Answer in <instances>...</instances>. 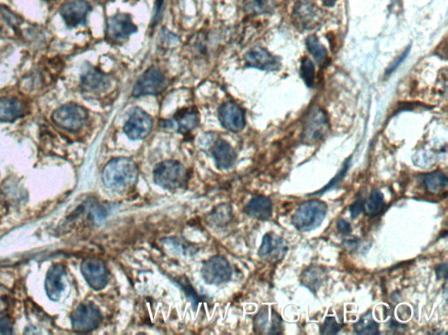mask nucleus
<instances>
[{
  "instance_id": "39448f33",
  "label": "nucleus",
  "mask_w": 448,
  "mask_h": 335,
  "mask_svg": "<svg viewBox=\"0 0 448 335\" xmlns=\"http://www.w3.org/2000/svg\"><path fill=\"white\" fill-rule=\"evenodd\" d=\"M72 328L77 333H90L96 330L102 322L100 310L92 302L79 305L71 314Z\"/></svg>"
},
{
  "instance_id": "2f4dec72",
  "label": "nucleus",
  "mask_w": 448,
  "mask_h": 335,
  "mask_svg": "<svg viewBox=\"0 0 448 335\" xmlns=\"http://www.w3.org/2000/svg\"><path fill=\"white\" fill-rule=\"evenodd\" d=\"M350 161H351V158H349V159H347L345 161V163H344L343 169L340 170L338 174L334 178L331 180V181L327 183L326 186H325L324 188L320 189V191H318L316 192H314V194L312 195H318V194H323L325 192L329 191V189H333L336 187V186L338 185L340 183H342L343 179L344 178V176H346L347 172H348V170L349 169L350 166ZM309 196V197H310Z\"/></svg>"
},
{
  "instance_id": "a878e982",
  "label": "nucleus",
  "mask_w": 448,
  "mask_h": 335,
  "mask_svg": "<svg viewBox=\"0 0 448 335\" xmlns=\"http://www.w3.org/2000/svg\"><path fill=\"white\" fill-rule=\"evenodd\" d=\"M386 207V199L380 189H375L364 202V213L367 217H374L382 213Z\"/></svg>"
},
{
  "instance_id": "412c9836",
  "label": "nucleus",
  "mask_w": 448,
  "mask_h": 335,
  "mask_svg": "<svg viewBox=\"0 0 448 335\" xmlns=\"http://www.w3.org/2000/svg\"><path fill=\"white\" fill-rule=\"evenodd\" d=\"M273 202L266 196L252 198L245 207V213L252 219L266 221L273 217Z\"/></svg>"
},
{
  "instance_id": "dca6fc26",
  "label": "nucleus",
  "mask_w": 448,
  "mask_h": 335,
  "mask_svg": "<svg viewBox=\"0 0 448 335\" xmlns=\"http://www.w3.org/2000/svg\"><path fill=\"white\" fill-rule=\"evenodd\" d=\"M254 330L258 334H280L283 330L282 319L275 310L264 306L255 317Z\"/></svg>"
},
{
  "instance_id": "5701e85b",
  "label": "nucleus",
  "mask_w": 448,
  "mask_h": 335,
  "mask_svg": "<svg viewBox=\"0 0 448 335\" xmlns=\"http://www.w3.org/2000/svg\"><path fill=\"white\" fill-rule=\"evenodd\" d=\"M422 185L428 192L438 194L447 188L448 179L446 174L440 170L423 175Z\"/></svg>"
},
{
  "instance_id": "2eb2a0df",
  "label": "nucleus",
  "mask_w": 448,
  "mask_h": 335,
  "mask_svg": "<svg viewBox=\"0 0 448 335\" xmlns=\"http://www.w3.org/2000/svg\"><path fill=\"white\" fill-rule=\"evenodd\" d=\"M90 9L85 0H71L62 5L60 14L69 27H77L85 24Z\"/></svg>"
},
{
  "instance_id": "72a5a7b5",
  "label": "nucleus",
  "mask_w": 448,
  "mask_h": 335,
  "mask_svg": "<svg viewBox=\"0 0 448 335\" xmlns=\"http://www.w3.org/2000/svg\"><path fill=\"white\" fill-rule=\"evenodd\" d=\"M364 199H362V196H358V198L356 199L354 203H353L349 206L350 214L353 219H356L364 210Z\"/></svg>"
},
{
  "instance_id": "0eeeda50",
  "label": "nucleus",
  "mask_w": 448,
  "mask_h": 335,
  "mask_svg": "<svg viewBox=\"0 0 448 335\" xmlns=\"http://www.w3.org/2000/svg\"><path fill=\"white\" fill-rule=\"evenodd\" d=\"M329 131V121L327 113L321 107H314L309 112L303 129L302 140L314 144L323 140Z\"/></svg>"
},
{
  "instance_id": "c9c22d12",
  "label": "nucleus",
  "mask_w": 448,
  "mask_h": 335,
  "mask_svg": "<svg viewBox=\"0 0 448 335\" xmlns=\"http://www.w3.org/2000/svg\"><path fill=\"white\" fill-rule=\"evenodd\" d=\"M337 230L344 236L349 235L352 232L351 226L344 219H339L338 223H337Z\"/></svg>"
},
{
  "instance_id": "f3484780",
  "label": "nucleus",
  "mask_w": 448,
  "mask_h": 335,
  "mask_svg": "<svg viewBox=\"0 0 448 335\" xmlns=\"http://www.w3.org/2000/svg\"><path fill=\"white\" fill-rule=\"evenodd\" d=\"M132 17L126 14H118L110 17L107 31L110 39L116 41L124 40L137 31Z\"/></svg>"
},
{
  "instance_id": "4c0bfd02",
  "label": "nucleus",
  "mask_w": 448,
  "mask_h": 335,
  "mask_svg": "<svg viewBox=\"0 0 448 335\" xmlns=\"http://www.w3.org/2000/svg\"><path fill=\"white\" fill-rule=\"evenodd\" d=\"M436 271H437L436 273L438 275V279H440V278H441V279H443V278H445V279H447V265L446 264L438 265V267H437Z\"/></svg>"
},
{
  "instance_id": "c756f323",
  "label": "nucleus",
  "mask_w": 448,
  "mask_h": 335,
  "mask_svg": "<svg viewBox=\"0 0 448 335\" xmlns=\"http://www.w3.org/2000/svg\"><path fill=\"white\" fill-rule=\"evenodd\" d=\"M354 331L358 334H378L379 324L374 320L371 312H368L354 325Z\"/></svg>"
},
{
  "instance_id": "393cba45",
  "label": "nucleus",
  "mask_w": 448,
  "mask_h": 335,
  "mask_svg": "<svg viewBox=\"0 0 448 335\" xmlns=\"http://www.w3.org/2000/svg\"><path fill=\"white\" fill-rule=\"evenodd\" d=\"M325 278H326V271L323 268L313 265L303 271L301 281L303 286L315 293L323 284Z\"/></svg>"
},
{
  "instance_id": "423d86ee",
  "label": "nucleus",
  "mask_w": 448,
  "mask_h": 335,
  "mask_svg": "<svg viewBox=\"0 0 448 335\" xmlns=\"http://www.w3.org/2000/svg\"><path fill=\"white\" fill-rule=\"evenodd\" d=\"M323 14L311 0H298L293 11V24L301 30H314L323 24Z\"/></svg>"
},
{
  "instance_id": "e433bc0d",
  "label": "nucleus",
  "mask_w": 448,
  "mask_h": 335,
  "mask_svg": "<svg viewBox=\"0 0 448 335\" xmlns=\"http://www.w3.org/2000/svg\"><path fill=\"white\" fill-rule=\"evenodd\" d=\"M408 53L409 49H407V51L403 52L402 55H400L399 58H397L396 61L390 65V68L387 69L386 75H390V74H393L394 71H396V69L399 68V66L401 64L403 61H405L407 55H408Z\"/></svg>"
},
{
  "instance_id": "4468645a",
  "label": "nucleus",
  "mask_w": 448,
  "mask_h": 335,
  "mask_svg": "<svg viewBox=\"0 0 448 335\" xmlns=\"http://www.w3.org/2000/svg\"><path fill=\"white\" fill-rule=\"evenodd\" d=\"M219 120L223 127L229 132L239 133L245 127L244 110L233 102L225 103L221 106Z\"/></svg>"
},
{
  "instance_id": "7ed1b4c3",
  "label": "nucleus",
  "mask_w": 448,
  "mask_h": 335,
  "mask_svg": "<svg viewBox=\"0 0 448 335\" xmlns=\"http://www.w3.org/2000/svg\"><path fill=\"white\" fill-rule=\"evenodd\" d=\"M327 213V205L319 199H312L299 205L292 217L293 226L299 232H311L323 224Z\"/></svg>"
},
{
  "instance_id": "9d476101",
  "label": "nucleus",
  "mask_w": 448,
  "mask_h": 335,
  "mask_svg": "<svg viewBox=\"0 0 448 335\" xmlns=\"http://www.w3.org/2000/svg\"><path fill=\"white\" fill-rule=\"evenodd\" d=\"M165 75L157 66L148 68L136 81L132 94L134 97L155 96L165 87Z\"/></svg>"
},
{
  "instance_id": "4be33fe9",
  "label": "nucleus",
  "mask_w": 448,
  "mask_h": 335,
  "mask_svg": "<svg viewBox=\"0 0 448 335\" xmlns=\"http://www.w3.org/2000/svg\"><path fill=\"white\" fill-rule=\"evenodd\" d=\"M25 115V106L16 98H0V122H12Z\"/></svg>"
},
{
  "instance_id": "9b49d317",
  "label": "nucleus",
  "mask_w": 448,
  "mask_h": 335,
  "mask_svg": "<svg viewBox=\"0 0 448 335\" xmlns=\"http://www.w3.org/2000/svg\"><path fill=\"white\" fill-rule=\"evenodd\" d=\"M153 125L151 117L143 109L137 107L125 122L124 132L132 141L144 140L150 135Z\"/></svg>"
},
{
  "instance_id": "6ab92c4d",
  "label": "nucleus",
  "mask_w": 448,
  "mask_h": 335,
  "mask_svg": "<svg viewBox=\"0 0 448 335\" xmlns=\"http://www.w3.org/2000/svg\"><path fill=\"white\" fill-rule=\"evenodd\" d=\"M84 90L92 93H102L109 90L110 80L108 75L95 68H87L81 77Z\"/></svg>"
},
{
  "instance_id": "7c9ffc66",
  "label": "nucleus",
  "mask_w": 448,
  "mask_h": 335,
  "mask_svg": "<svg viewBox=\"0 0 448 335\" xmlns=\"http://www.w3.org/2000/svg\"><path fill=\"white\" fill-rule=\"evenodd\" d=\"M301 77L308 88L314 86L315 72L314 65L310 59L304 58L301 65Z\"/></svg>"
},
{
  "instance_id": "20e7f679",
  "label": "nucleus",
  "mask_w": 448,
  "mask_h": 335,
  "mask_svg": "<svg viewBox=\"0 0 448 335\" xmlns=\"http://www.w3.org/2000/svg\"><path fill=\"white\" fill-rule=\"evenodd\" d=\"M52 120L58 127L64 131L77 132L87 122L88 112L84 107L68 104L56 109L53 113Z\"/></svg>"
},
{
  "instance_id": "c85d7f7f",
  "label": "nucleus",
  "mask_w": 448,
  "mask_h": 335,
  "mask_svg": "<svg viewBox=\"0 0 448 335\" xmlns=\"http://www.w3.org/2000/svg\"><path fill=\"white\" fill-rule=\"evenodd\" d=\"M308 51L316 62L319 66L324 64L327 61V52L326 49L321 45L318 38L315 36H310L306 40Z\"/></svg>"
},
{
  "instance_id": "1a4fd4ad",
  "label": "nucleus",
  "mask_w": 448,
  "mask_h": 335,
  "mask_svg": "<svg viewBox=\"0 0 448 335\" xmlns=\"http://www.w3.org/2000/svg\"><path fill=\"white\" fill-rule=\"evenodd\" d=\"M81 271L91 289L100 291L109 282V270L103 259L85 258L81 265Z\"/></svg>"
},
{
  "instance_id": "cd10ccee",
  "label": "nucleus",
  "mask_w": 448,
  "mask_h": 335,
  "mask_svg": "<svg viewBox=\"0 0 448 335\" xmlns=\"http://www.w3.org/2000/svg\"><path fill=\"white\" fill-rule=\"evenodd\" d=\"M245 10L251 15L269 14L273 12V0H245Z\"/></svg>"
},
{
  "instance_id": "f8f14e48",
  "label": "nucleus",
  "mask_w": 448,
  "mask_h": 335,
  "mask_svg": "<svg viewBox=\"0 0 448 335\" xmlns=\"http://www.w3.org/2000/svg\"><path fill=\"white\" fill-rule=\"evenodd\" d=\"M210 140L203 144V148L212 154L216 167L220 170H228L234 165L236 154L232 145L223 139L214 138L213 135H211Z\"/></svg>"
},
{
  "instance_id": "f03ea898",
  "label": "nucleus",
  "mask_w": 448,
  "mask_h": 335,
  "mask_svg": "<svg viewBox=\"0 0 448 335\" xmlns=\"http://www.w3.org/2000/svg\"><path fill=\"white\" fill-rule=\"evenodd\" d=\"M153 179L160 187L175 192L186 188L189 175L182 163L178 161L169 160L158 163L154 168Z\"/></svg>"
},
{
  "instance_id": "ddd939ff",
  "label": "nucleus",
  "mask_w": 448,
  "mask_h": 335,
  "mask_svg": "<svg viewBox=\"0 0 448 335\" xmlns=\"http://www.w3.org/2000/svg\"><path fill=\"white\" fill-rule=\"evenodd\" d=\"M287 251L288 245L286 240L275 233L269 232L266 233L262 240L258 255L264 261L275 263L285 257Z\"/></svg>"
},
{
  "instance_id": "a211bd4d",
  "label": "nucleus",
  "mask_w": 448,
  "mask_h": 335,
  "mask_svg": "<svg viewBox=\"0 0 448 335\" xmlns=\"http://www.w3.org/2000/svg\"><path fill=\"white\" fill-rule=\"evenodd\" d=\"M245 62L250 68L264 71H275L280 66L279 59L277 57L271 55L266 49L258 46L246 53Z\"/></svg>"
},
{
  "instance_id": "473e14b6",
  "label": "nucleus",
  "mask_w": 448,
  "mask_h": 335,
  "mask_svg": "<svg viewBox=\"0 0 448 335\" xmlns=\"http://www.w3.org/2000/svg\"><path fill=\"white\" fill-rule=\"evenodd\" d=\"M342 330V325L338 323L336 319L329 316L325 319L323 327H321V334H336Z\"/></svg>"
},
{
  "instance_id": "bb28decb",
  "label": "nucleus",
  "mask_w": 448,
  "mask_h": 335,
  "mask_svg": "<svg viewBox=\"0 0 448 335\" xmlns=\"http://www.w3.org/2000/svg\"><path fill=\"white\" fill-rule=\"evenodd\" d=\"M233 217L232 208L228 204H222L214 207L208 216V222L211 226L223 227L227 226Z\"/></svg>"
},
{
  "instance_id": "f704fd0d",
  "label": "nucleus",
  "mask_w": 448,
  "mask_h": 335,
  "mask_svg": "<svg viewBox=\"0 0 448 335\" xmlns=\"http://www.w3.org/2000/svg\"><path fill=\"white\" fill-rule=\"evenodd\" d=\"M0 334H12V323L10 319L6 316L0 317Z\"/></svg>"
},
{
  "instance_id": "aec40b11",
  "label": "nucleus",
  "mask_w": 448,
  "mask_h": 335,
  "mask_svg": "<svg viewBox=\"0 0 448 335\" xmlns=\"http://www.w3.org/2000/svg\"><path fill=\"white\" fill-rule=\"evenodd\" d=\"M65 268L62 265H55L50 268L45 281V289L47 296L53 302H58L61 298L64 284L63 278L65 277Z\"/></svg>"
},
{
  "instance_id": "58836bf2",
  "label": "nucleus",
  "mask_w": 448,
  "mask_h": 335,
  "mask_svg": "<svg viewBox=\"0 0 448 335\" xmlns=\"http://www.w3.org/2000/svg\"><path fill=\"white\" fill-rule=\"evenodd\" d=\"M337 0H323L324 5L327 6V8H332L336 5Z\"/></svg>"
},
{
  "instance_id": "6e6552de",
  "label": "nucleus",
  "mask_w": 448,
  "mask_h": 335,
  "mask_svg": "<svg viewBox=\"0 0 448 335\" xmlns=\"http://www.w3.org/2000/svg\"><path fill=\"white\" fill-rule=\"evenodd\" d=\"M201 276L207 284L219 286L232 279V268L225 258L216 255L204 262Z\"/></svg>"
},
{
  "instance_id": "f257e3e1",
  "label": "nucleus",
  "mask_w": 448,
  "mask_h": 335,
  "mask_svg": "<svg viewBox=\"0 0 448 335\" xmlns=\"http://www.w3.org/2000/svg\"><path fill=\"white\" fill-rule=\"evenodd\" d=\"M138 168L128 157H116L103 168V185L116 193H125L135 188L138 180Z\"/></svg>"
},
{
  "instance_id": "b1692460",
  "label": "nucleus",
  "mask_w": 448,
  "mask_h": 335,
  "mask_svg": "<svg viewBox=\"0 0 448 335\" xmlns=\"http://www.w3.org/2000/svg\"><path fill=\"white\" fill-rule=\"evenodd\" d=\"M173 122L177 125L179 132L186 134V133L194 131L197 127L200 122V117H199L197 110L187 109L179 112Z\"/></svg>"
}]
</instances>
